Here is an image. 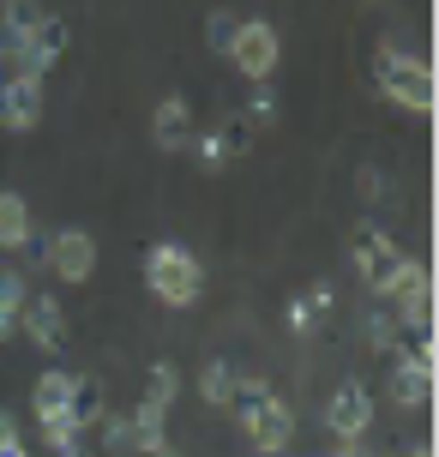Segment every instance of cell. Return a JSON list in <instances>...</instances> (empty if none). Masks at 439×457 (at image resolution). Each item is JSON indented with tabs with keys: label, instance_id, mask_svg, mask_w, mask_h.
<instances>
[{
	"label": "cell",
	"instance_id": "3",
	"mask_svg": "<svg viewBox=\"0 0 439 457\" xmlns=\"http://www.w3.org/2000/svg\"><path fill=\"white\" fill-rule=\"evenodd\" d=\"M349 259H355V271H361V283H368V295H397V283H403V271H410V259L397 253V241L379 223H361L355 235H349Z\"/></svg>",
	"mask_w": 439,
	"mask_h": 457
},
{
	"label": "cell",
	"instance_id": "13",
	"mask_svg": "<svg viewBox=\"0 0 439 457\" xmlns=\"http://www.w3.org/2000/svg\"><path fill=\"white\" fill-rule=\"evenodd\" d=\"M19 331L37 343V349L54 355V349L67 343V307H61V295H30V301H24V313H19Z\"/></svg>",
	"mask_w": 439,
	"mask_h": 457
},
{
	"label": "cell",
	"instance_id": "23",
	"mask_svg": "<svg viewBox=\"0 0 439 457\" xmlns=\"http://www.w3.org/2000/svg\"><path fill=\"white\" fill-rule=\"evenodd\" d=\"M175 386H181V373H175V361H151V391H145V403H157V410H169V403H175Z\"/></svg>",
	"mask_w": 439,
	"mask_h": 457
},
{
	"label": "cell",
	"instance_id": "30",
	"mask_svg": "<svg viewBox=\"0 0 439 457\" xmlns=\"http://www.w3.org/2000/svg\"><path fill=\"white\" fill-rule=\"evenodd\" d=\"M355 187H361V199H385V175H379V169H368V162L355 169Z\"/></svg>",
	"mask_w": 439,
	"mask_h": 457
},
{
	"label": "cell",
	"instance_id": "1",
	"mask_svg": "<svg viewBox=\"0 0 439 457\" xmlns=\"http://www.w3.org/2000/svg\"><path fill=\"white\" fill-rule=\"evenodd\" d=\"M229 410L241 415V428L253 434L259 457H277V452H289V445H295V415H289V403H283L265 379H253V373H247V379H235Z\"/></svg>",
	"mask_w": 439,
	"mask_h": 457
},
{
	"label": "cell",
	"instance_id": "4",
	"mask_svg": "<svg viewBox=\"0 0 439 457\" xmlns=\"http://www.w3.org/2000/svg\"><path fill=\"white\" fill-rule=\"evenodd\" d=\"M373 79H379V91L403 103V109H434V67L410 54V48H379V61H373Z\"/></svg>",
	"mask_w": 439,
	"mask_h": 457
},
{
	"label": "cell",
	"instance_id": "17",
	"mask_svg": "<svg viewBox=\"0 0 439 457\" xmlns=\"http://www.w3.org/2000/svg\"><path fill=\"white\" fill-rule=\"evenodd\" d=\"M24 301H30V277H24L19 265H0V337H12V331H19Z\"/></svg>",
	"mask_w": 439,
	"mask_h": 457
},
{
	"label": "cell",
	"instance_id": "27",
	"mask_svg": "<svg viewBox=\"0 0 439 457\" xmlns=\"http://www.w3.org/2000/svg\"><path fill=\"white\" fill-rule=\"evenodd\" d=\"M103 445L109 452H133V428H127V415H103Z\"/></svg>",
	"mask_w": 439,
	"mask_h": 457
},
{
	"label": "cell",
	"instance_id": "16",
	"mask_svg": "<svg viewBox=\"0 0 439 457\" xmlns=\"http://www.w3.org/2000/svg\"><path fill=\"white\" fill-rule=\"evenodd\" d=\"M127 428H133V452H145V457H157L169 445V410H157V403H139L127 415Z\"/></svg>",
	"mask_w": 439,
	"mask_h": 457
},
{
	"label": "cell",
	"instance_id": "26",
	"mask_svg": "<svg viewBox=\"0 0 439 457\" xmlns=\"http://www.w3.org/2000/svg\"><path fill=\"white\" fill-rule=\"evenodd\" d=\"M241 114H247V120H253V127H259V120H277V91H271V79H265V85H253V91H247V109H241Z\"/></svg>",
	"mask_w": 439,
	"mask_h": 457
},
{
	"label": "cell",
	"instance_id": "28",
	"mask_svg": "<svg viewBox=\"0 0 439 457\" xmlns=\"http://www.w3.org/2000/svg\"><path fill=\"white\" fill-rule=\"evenodd\" d=\"M0 457H30L24 452V434H19V415L0 410Z\"/></svg>",
	"mask_w": 439,
	"mask_h": 457
},
{
	"label": "cell",
	"instance_id": "34",
	"mask_svg": "<svg viewBox=\"0 0 439 457\" xmlns=\"http://www.w3.org/2000/svg\"><path fill=\"white\" fill-rule=\"evenodd\" d=\"M157 457H181V452H175V445H162V452H157Z\"/></svg>",
	"mask_w": 439,
	"mask_h": 457
},
{
	"label": "cell",
	"instance_id": "5",
	"mask_svg": "<svg viewBox=\"0 0 439 457\" xmlns=\"http://www.w3.org/2000/svg\"><path fill=\"white\" fill-rule=\"evenodd\" d=\"M229 61H235V72H241V79L265 85V79L277 72V61H283L277 24H271V19H241V24H235V37H229Z\"/></svg>",
	"mask_w": 439,
	"mask_h": 457
},
{
	"label": "cell",
	"instance_id": "18",
	"mask_svg": "<svg viewBox=\"0 0 439 457\" xmlns=\"http://www.w3.org/2000/svg\"><path fill=\"white\" fill-rule=\"evenodd\" d=\"M325 313H331V283H313V289H301V295L283 307V325L301 337V331H313V320H325Z\"/></svg>",
	"mask_w": 439,
	"mask_h": 457
},
{
	"label": "cell",
	"instance_id": "10",
	"mask_svg": "<svg viewBox=\"0 0 439 457\" xmlns=\"http://www.w3.org/2000/svg\"><path fill=\"white\" fill-rule=\"evenodd\" d=\"M397 331H410V337H427L434 331V277H427V265H416L410 259V271H403V283H397Z\"/></svg>",
	"mask_w": 439,
	"mask_h": 457
},
{
	"label": "cell",
	"instance_id": "12",
	"mask_svg": "<svg viewBox=\"0 0 439 457\" xmlns=\"http://www.w3.org/2000/svg\"><path fill=\"white\" fill-rule=\"evenodd\" d=\"M37 120H43V79L12 72V79L0 85V127H6V133H30Z\"/></svg>",
	"mask_w": 439,
	"mask_h": 457
},
{
	"label": "cell",
	"instance_id": "29",
	"mask_svg": "<svg viewBox=\"0 0 439 457\" xmlns=\"http://www.w3.org/2000/svg\"><path fill=\"white\" fill-rule=\"evenodd\" d=\"M368 343H373V349H392V343H397V320L385 313V307L368 313Z\"/></svg>",
	"mask_w": 439,
	"mask_h": 457
},
{
	"label": "cell",
	"instance_id": "24",
	"mask_svg": "<svg viewBox=\"0 0 439 457\" xmlns=\"http://www.w3.org/2000/svg\"><path fill=\"white\" fill-rule=\"evenodd\" d=\"M193 157L205 162V169H223L229 162V151H223V138H217V127H205V133H193V145H186Z\"/></svg>",
	"mask_w": 439,
	"mask_h": 457
},
{
	"label": "cell",
	"instance_id": "6",
	"mask_svg": "<svg viewBox=\"0 0 439 457\" xmlns=\"http://www.w3.org/2000/svg\"><path fill=\"white\" fill-rule=\"evenodd\" d=\"M30 403H37V421H43V439L54 452H67L79 445V428H72V373L67 367H48L37 391H30Z\"/></svg>",
	"mask_w": 439,
	"mask_h": 457
},
{
	"label": "cell",
	"instance_id": "7",
	"mask_svg": "<svg viewBox=\"0 0 439 457\" xmlns=\"http://www.w3.org/2000/svg\"><path fill=\"white\" fill-rule=\"evenodd\" d=\"M368 428H373V391L361 379H344V386L331 391V403H325V434L337 439V445H355Z\"/></svg>",
	"mask_w": 439,
	"mask_h": 457
},
{
	"label": "cell",
	"instance_id": "14",
	"mask_svg": "<svg viewBox=\"0 0 439 457\" xmlns=\"http://www.w3.org/2000/svg\"><path fill=\"white\" fill-rule=\"evenodd\" d=\"M151 138H157L162 151H186L193 145V109H186V96H162L157 109H151Z\"/></svg>",
	"mask_w": 439,
	"mask_h": 457
},
{
	"label": "cell",
	"instance_id": "31",
	"mask_svg": "<svg viewBox=\"0 0 439 457\" xmlns=\"http://www.w3.org/2000/svg\"><path fill=\"white\" fill-rule=\"evenodd\" d=\"M19 253H30V265H48V228L30 223V235H24V247H19Z\"/></svg>",
	"mask_w": 439,
	"mask_h": 457
},
{
	"label": "cell",
	"instance_id": "19",
	"mask_svg": "<svg viewBox=\"0 0 439 457\" xmlns=\"http://www.w3.org/2000/svg\"><path fill=\"white\" fill-rule=\"evenodd\" d=\"M37 24H43V6L37 0H6V12H0V54H12Z\"/></svg>",
	"mask_w": 439,
	"mask_h": 457
},
{
	"label": "cell",
	"instance_id": "32",
	"mask_svg": "<svg viewBox=\"0 0 439 457\" xmlns=\"http://www.w3.org/2000/svg\"><path fill=\"white\" fill-rule=\"evenodd\" d=\"M403 457H434V445H427V439H421V445H416V452H403Z\"/></svg>",
	"mask_w": 439,
	"mask_h": 457
},
{
	"label": "cell",
	"instance_id": "9",
	"mask_svg": "<svg viewBox=\"0 0 439 457\" xmlns=\"http://www.w3.org/2000/svg\"><path fill=\"white\" fill-rule=\"evenodd\" d=\"M434 397V337H416L403 355H397V373H392V403L416 410Z\"/></svg>",
	"mask_w": 439,
	"mask_h": 457
},
{
	"label": "cell",
	"instance_id": "11",
	"mask_svg": "<svg viewBox=\"0 0 439 457\" xmlns=\"http://www.w3.org/2000/svg\"><path fill=\"white\" fill-rule=\"evenodd\" d=\"M48 271L61 277V283H85V277L96 271L91 228H54V235H48Z\"/></svg>",
	"mask_w": 439,
	"mask_h": 457
},
{
	"label": "cell",
	"instance_id": "15",
	"mask_svg": "<svg viewBox=\"0 0 439 457\" xmlns=\"http://www.w3.org/2000/svg\"><path fill=\"white\" fill-rule=\"evenodd\" d=\"M103 415H109V391H103V379H96V373H72V428L91 434Z\"/></svg>",
	"mask_w": 439,
	"mask_h": 457
},
{
	"label": "cell",
	"instance_id": "25",
	"mask_svg": "<svg viewBox=\"0 0 439 457\" xmlns=\"http://www.w3.org/2000/svg\"><path fill=\"white\" fill-rule=\"evenodd\" d=\"M235 12H223V6H217V12H205V43L217 48V54H229V37H235Z\"/></svg>",
	"mask_w": 439,
	"mask_h": 457
},
{
	"label": "cell",
	"instance_id": "2",
	"mask_svg": "<svg viewBox=\"0 0 439 457\" xmlns=\"http://www.w3.org/2000/svg\"><path fill=\"white\" fill-rule=\"evenodd\" d=\"M145 283H151V295L169 301V307H193L199 289H205V265H199V253L181 247V241H157V247L145 253Z\"/></svg>",
	"mask_w": 439,
	"mask_h": 457
},
{
	"label": "cell",
	"instance_id": "8",
	"mask_svg": "<svg viewBox=\"0 0 439 457\" xmlns=\"http://www.w3.org/2000/svg\"><path fill=\"white\" fill-rule=\"evenodd\" d=\"M61 54H67V19H61V12H43V24H37L6 61H12V72H24V79H43Z\"/></svg>",
	"mask_w": 439,
	"mask_h": 457
},
{
	"label": "cell",
	"instance_id": "22",
	"mask_svg": "<svg viewBox=\"0 0 439 457\" xmlns=\"http://www.w3.org/2000/svg\"><path fill=\"white\" fill-rule=\"evenodd\" d=\"M217 138H223L229 162L247 157V151H253V120H247V114H223V120H217Z\"/></svg>",
	"mask_w": 439,
	"mask_h": 457
},
{
	"label": "cell",
	"instance_id": "20",
	"mask_svg": "<svg viewBox=\"0 0 439 457\" xmlns=\"http://www.w3.org/2000/svg\"><path fill=\"white\" fill-rule=\"evenodd\" d=\"M30 205H24V193H0V247L6 253H19L24 247V235H30Z\"/></svg>",
	"mask_w": 439,
	"mask_h": 457
},
{
	"label": "cell",
	"instance_id": "33",
	"mask_svg": "<svg viewBox=\"0 0 439 457\" xmlns=\"http://www.w3.org/2000/svg\"><path fill=\"white\" fill-rule=\"evenodd\" d=\"M54 457H91V452H85V445H67V452H54Z\"/></svg>",
	"mask_w": 439,
	"mask_h": 457
},
{
	"label": "cell",
	"instance_id": "21",
	"mask_svg": "<svg viewBox=\"0 0 439 457\" xmlns=\"http://www.w3.org/2000/svg\"><path fill=\"white\" fill-rule=\"evenodd\" d=\"M235 379H241V373H235V367L223 361V355H217V361H205V373H199V397H205L211 410H229Z\"/></svg>",
	"mask_w": 439,
	"mask_h": 457
}]
</instances>
